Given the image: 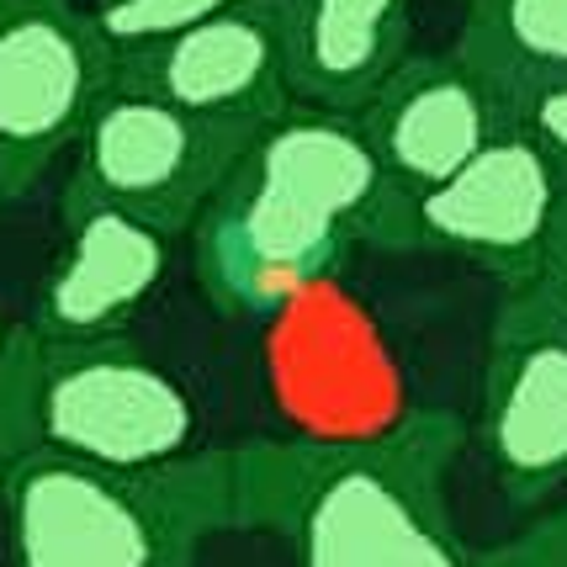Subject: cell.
<instances>
[{
	"instance_id": "6da1fadb",
	"label": "cell",
	"mask_w": 567,
	"mask_h": 567,
	"mask_svg": "<svg viewBox=\"0 0 567 567\" xmlns=\"http://www.w3.org/2000/svg\"><path fill=\"white\" fill-rule=\"evenodd\" d=\"M388 181L350 117L287 106L192 223V266L228 319L271 323L297 297L340 281L350 249L377 239Z\"/></svg>"
},
{
	"instance_id": "7a4b0ae2",
	"label": "cell",
	"mask_w": 567,
	"mask_h": 567,
	"mask_svg": "<svg viewBox=\"0 0 567 567\" xmlns=\"http://www.w3.org/2000/svg\"><path fill=\"white\" fill-rule=\"evenodd\" d=\"M451 414H414L367 445H249L239 525H276L292 567H472L445 509Z\"/></svg>"
},
{
	"instance_id": "3957f363",
	"label": "cell",
	"mask_w": 567,
	"mask_h": 567,
	"mask_svg": "<svg viewBox=\"0 0 567 567\" xmlns=\"http://www.w3.org/2000/svg\"><path fill=\"white\" fill-rule=\"evenodd\" d=\"M11 567H192L202 536L239 525V456L101 472L32 451L0 483Z\"/></svg>"
},
{
	"instance_id": "277c9868",
	"label": "cell",
	"mask_w": 567,
	"mask_h": 567,
	"mask_svg": "<svg viewBox=\"0 0 567 567\" xmlns=\"http://www.w3.org/2000/svg\"><path fill=\"white\" fill-rule=\"evenodd\" d=\"M266 123L197 117L148 96H112L91 112L74 138V175L59 213H123L159 239L192 234L197 213L213 202L234 165L245 159Z\"/></svg>"
},
{
	"instance_id": "5b68a950",
	"label": "cell",
	"mask_w": 567,
	"mask_h": 567,
	"mask_svg": "<svg viewBox=\"0 0 567 567\" xmlns=\"http://www.w3.org/2000/svg\"><path fill=\"white\" fill-rule=\"evenodd\" d=\"M567 218V181L519 127L483 148L472 165L420 197H393L377 223L382 249H430L467 260L504 281V297L525 292Z\"/></svg>"
},
{
	"instance_id": "8992f818",
	"label": "cell",
	"mask_w": 567,
	"mask_h": 567,
	"mask_svg": "<svg viewBox=\"0 0 567 567\" xmlns=\"http://www.w3.org/2000/svg\"><path fill=\"white\" fill-rule=\"evenodd\" d=\"M38 451L101 472H154L192 456L197 409L127 334L38 355Z\"/></svg>"
},
{
	"instance_id": "52a82bcc",
	"label": "cell",
	"mask_w": 567,
	"mask_h": 567,
	"mask_svg": "<svg viewBox=\"0 0 567 567\" xmlns=\"http://www.w3.org/2000/svg\"><path fill=\"white\" fill-rule=\"evenodd\" d=\"M266 377L276 409L302 435L297 445H367L414 420L382 323L340 281H323L271 319Z\"/></svg>"
},
{
	"instance_id": "ba28073f",
	"label": "cell",
	"mask_w": 567,
	"mask_h": 567,
	"mask_svg": "<svg viewBox=\"0 0 567 567\" xmlns=\"http://www.w3.org/2000/svg\"><path fill=\"white\" fill-rule=\"evenodd\" d=\"M112 64L80 0H0V148L11 197L80 138L112 96Z\"/></svg>"
},
{
	"instance_id": "9c48e42d",
	"label": "cell",
	"mask_w": 567,
	"mask_h": 567,
	"mask_svg": "<svg viewBox=\"0 0 567 567\" xmlns=\"http://www.w3.org/2000/svg\"><path fill=\"white\" fill-rule=\"evenodd\" d=\"M355 127L388 192L420 197L504 138L515 127V106L467 53H409L361 106Z\"/></svg>"
},
{
	"instance_id": "30bf717a",
	"label": "cell",
	"mask_w": 567,
	"mask_h": 567,
	"mask_svg": "<svg viewBox=\"0 0 567 567\" xmlns=\"http://www.w3.org/2000/svg\"><path fill=\"white\" fill-rule=\"evenodd\" d=\"M483 451L515 504L567 488V323L504 297L483 371Z\"/></svg>"
},
{
	"instance_id": "8fae6325",
	"label": "cell",
	"mask_w": 567,
	"mask_h": 567,
	"mask_svg": "<svg viewBox=\"0 0 567 567\" xmlns=\"http://www.w3.org/2000/svg\"><path fill=\"white\" fill-rule=\"evenodd\" d=\"M112 91L165 101L197 117H228V123H271L292 106L276 64L266 0L117 53Z\"/></svg>"
},
{
	"instance_id": "7c38bea8",
	"label": "cell",
	"mask_w": 567,
	"mask_h": 567,
	"mask_svg": "<svg viewBox=\"0 0 567 567\" xmlns=\"http://www.w3.org/2000/svg\"><path fill=\"white\" fill-rule=\"evenodd\" d=\"M287 101L323 117H361L409 59V0H266Z\"/></svg>"
},
{
	"instance_id": "4fadbf2b",
	"label": "cell",
	"mask_w": 567,
	"mask_h": 567,
	"mask_svg": "<svg viewBox=\"0 0 567 567\" xmlns=\"http://www.w3.org/2000/svg\"><path fill=\"white\" fill-rule=\"evenodd\" d=\"M171 266V239L123 213H74L64 218V249L43 276V292L32 308L38 346H91L117 340L138 313L159 276Z\"/></svg>"
},
{
	"instance_id": "5bb4252c",
	"label": "cell",
	"mask_w": 567,
	"mask_h": 567,
	"mask_svg": "<svg viewBox=\"0 0 567 567\" xmlns=\"http://www.w3.org/2000/svg\"><path fill=\"white\" fill-rule=\"evenodd\" d=\"M456 53H467L515 106L567 80V0H467Z\"/></svg>"
},
{
	"instance_id": "9a60e30c",
	"label": "cell",
	"mask_w": 567,
	"mask_h": 567,
	"mask_svg": "<svg viewBox=\"0 0 567 567\" xmlns=\"http://www.w3.org/2000/svg\"><path fill=\"white\" fill-rule=\"evenodd\" d=\"M239 6H255V0H96L91 22L106 38V49L127 53L144 49V43H159L171 32H186L197 22H213L223 11H239Z\"/></svg>"
},
{
	"instance_id": "2e32d148",
	"label": "cell",
	"mask_w": 567,
	"mask_h": 567,
	"mask_svg": "<svg viewBox=\"0 0 567 567\" xmlns=\"http://www.w3.org/2000/svg\"><path fill=\"white\" fill-rule=\"evenodd\" d=\"M38 355H43V346L27 323L11 329V340L0 350V483L38 451V409H32Z\"/></svg>"
},
{
	"instance_id": "e0dca14e",
	"label": "cell",
	"mask_w": 567,
	"mask_h": 567,
	"mask_svg": "<svg viewBox=\"0 0 567 567\" xmlns=\"http://www.w3.org/2000/svg\"><path fill=\"white\" fill-rule=\"evenodd\" d=\"M515 127L546 154V165L567 181V80L542 85L515 101Z\"/></svg>"
},
{
	"instance_id": "ac0fdd59",
	"label": "cell",
	"mask_w": 567,
	"mask_h": 567,
	"mask_svg": "<svg viewBox=\"0 0 567 567\" xmlns=\"http://www.w3.org/2000/svg\"><path fill=\"white\" fill-rule=\"evenodd\" d=\"M509 297L525 302V308H536V313H546V319L567 323V218H563V234H557L551 255H546V266L536 271V281H530L525 292H509Z\"/></svg>"
},
{
	"instance_id": "d6986e66",
	"label": "cell",
	"mask_w": 567,
	"mask_h": 567,
	"mask_svg": "<svg viewBox=\"0 0 567 567\" xmlns=\"http://www.w3.org/2000/svg\"><path fill=\"white\" fill-rule=\"evenodd\" d=\"M6 202H17V197H11V175H6V148H0V207H6Z\"/></svg>"
},
{
	"instance_id": "ffe728a7",
	"label": "cell",
	"mask_w": 567,
	"mask_h": 567,
	"mask_svg": "<svg viewBox=\"0 0 567 567\" xmlns=\"http://www.w3.org/2000/svg\"><path fill=\"white\" fill-rule=\"evenodd\" d=\"M6 340H11V329H6V319H0V350H6Z\"/></svg>"
}]
</instances>
